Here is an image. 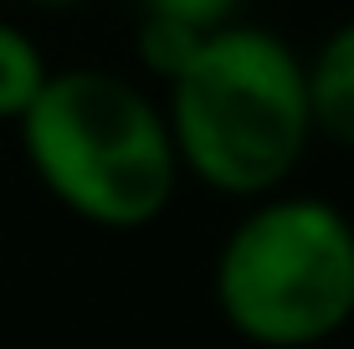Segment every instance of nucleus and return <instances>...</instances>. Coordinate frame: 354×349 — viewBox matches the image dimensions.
Listing matches in <instances>:
<instances>
[{
  "label": "nucleus",
  "instance_id": "nucleus-1",
  "mask_svg": "<svg viewBox=\"0 0 354 349\" xmlns=\"http://www.w3.org/2000/svg\"><path fill=\"white\" fill-rule=\"evenodd\" d=\"M169 139L205 185L267 196L313 134L303 62L257 26H221L169 77Z\"/></svg>",
  "mask_w": 354,
  "mask_h": 349
},
{
  "label": "nucleus",
  "instance_id": "nucleus-7",
  "mask_svg": "<svg viewBox=\"0 0 354 349\" xmlns=\"http://www.w3.org/2000/svg\"><path fill=\"white\" fill-rule=\"evenodd\" d=\"M31 6H57L62 10V6H88V0H31Z\"/></svg>",
  "mask_w": 354,
  "mask_h": 349
},
{
  "label": "nucleus",
  "instance_id": "nucleus-2",
  "mask_svg": "<svg viewBox=\"0 0 354 349\" xmlns=\"http://www.w3.org/2000/svg\"><path fill=\"white\" fill-rule=\"evenodd\" d=\"M36 180L108 232H139L169 206L180 154L165 113L113 72H46L16 118Z\"/></svg>",
  "mask_w": 354,
  "mask_h": 349
},
{
  "label": "nucleus",
  "instance_id": "nucleus-6",
  "mask_svg": "<svg viewBox=\"0 0 354 349\" xmlns=\"http://www.w3.org/2000/svg\"><path fill=\"white\" fill-rule=\"evenodd\" d=\"M46 82V62L31 46V36L0 21V118H21Z\"/></svg>",
  "mask_w": 354,
  "mask_h": 349
},
{
  "label": "nucleus",
  "instance_id": "nucleus-4",
  "mask_svg": "<svg viewBox=\"0 0 354 349\" xmlns=\"http://www.w3.org/2000/svg\"><path fill=\"white\" fill-rule=\"evenodd\" d=\"M241 0H139V57L154 77H175L211 31L236 21Z\"/></svg>",
  "mask_w": 354,
  "mask_h": 349
},
{
  "label": "nucleus",
  "instance_id": "nucleus-5",
  "mask_svg": "<svg viewBox=\"0 0 354 349\" xmlns=\"http://www.w3.org/2000/svg\"><path fill=\"white\" fill-rule=\"evenodd\" d=\"M303 77H308L313 129H324L334 144L354 149V21L319 46V57H313V67H303Z\"/></svg>",
  "mask_w": 354,
  "mask_h": 349
},
{
  "label": "nucleus",
  "instance_id": "nucleus-3",
  "mask_svg": "<svg viewBox=\"0 0 354 349\" xmlns=\"http://www.w3.org/2000/svg\"><path fill=\"white\" fill-rule=\"evenodd\" d=\"M216 308L247 344L308 349L354 319V226L324 200H267L216 257Z\"/></svg>",
  "mask_w": 354,
  "mask_h": 349
}]
</instances>
